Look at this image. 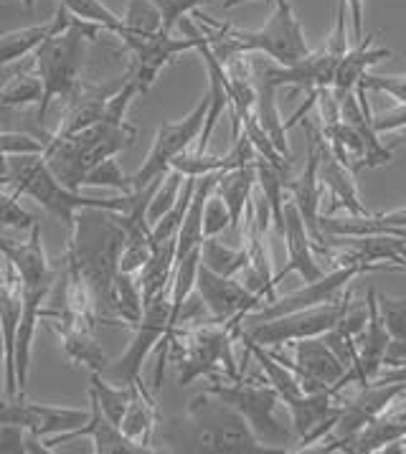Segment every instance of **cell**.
Returning <instances> with one entry per match:
<instances>
[{
    "label": "cell",
    "mask_w": 406,
    "mask_h": 454,
    "mask_svg": "<svg viewBox=\"0 0 406 454\" xmlns=\"http://www.w3.org/2000/svg\"><path fill=\"white\" fill-rule=\"evenodd\" d=\"M152 3L163 13V31L173 34V28L178 26V20L185 19L193 11H199V5L208 3V0H152Z\"/></svg>",
    "instance_id": "40"
},
{
    "label": "cell",
    "mask_w": 406,
    "mask_h": 454,
    "mask_svg": "<svg viewBox=\"0 0 406 454\" xmlns=\"http://www.w3.org/2000/svg\"><path fill=\"white\" fill-rule=\"evenodd\" d=\"M135 97H137V90L128 69L122 87L112 94L107 112L97 125L79 129L66 137L49 135V140L43 143V160L69 191H82L84 176L94 165L114 158L120 150L135 143L137 128L128 122V107Z\"/></svg>",
    "instance_id": "1"
},
{
    "label": "cell",
    "mask_w": 406,
    "mask_h": 454,
    "mask_svg": "<svg viewBox=\"0 0 406 454\" xmlns=\"http://www.w3.org/2000/svg\"><path fill=\"white\" fill-rule=\"evenodd\" d=\"M90 394H92L97 403L102 406L105 417L114 421L120 427V421L128 411L129 399H132V386H114L112 381H107L102 373L97 371H90Z\"/></svg>",
    "instance_id": "31"
},
{
    "label": "cell",
    "mask_w": 406,
    "mask_h": 454,
    "mask_svg": "<svg viewBox=\"0 0 406 454\" xmlns=\"http://www.w3.org/2000/svg\"><path fill=\"white\" fill-rule=\"evenodd\" d=\"M122 23H125V31H129V34L152 36V34L163 31V13L152 0H128Z\"/></svg>",
    "instance_id": "34"
},
{
    "label": "cell",
    "mask_w": 406,
    "mask_h": 454,
    "mask_svg": "<svg viewBox=\"0 0 406 454\" xmlns=\"http://www.w3.org/2000/svg\"><path fill=\"white\" fill-rule=\"evenodd\" d=\"M173 270H176V239L152 244V254H150L148 264L137 274L140 292H143V302H150L160 292L170 290Z\"/></svg>",
    "instance_id": "28"
},
{
    "label": "cell",
    "mask_w": 406,
    "mask_h": 454,
    "mask_svg": "<svg viewBox=\"0 0 406 454\" xmlns=\"http://www.w3.org/2000/svg\"><path fill=\"white\" fill-rule=\"evenodd\" d=\"M0 454H28V429L23 424H0Z\"/></svg>",
    "instance_id": "41"
},
{
    "label": "cell",
    "mask_w": 406,
    "mask_h": 454,
    "mask_svg": "<svg viewBox=\"0 0 406 454\" xmlns=\"http://www.w3.org/2000/svg\"><path fill=\"white\" fill-rule=\"evenodd\" d=\"M206 114H208V94H203L201 102L193 107L191 114H185L183 120L178 122H160L158 128V135H155V143H152V150L148 153L145 163L137 168L132 178V191H140L145 188L155 178L166 176L170 170V163L176 155H181L183 150L193 145L201 135L203 122H206Z\"/></svg>",
    "instance_id": "14"
},
{
    "label": "cell",
    "mask_w": 406,
    "mask_h": 454,
    "mask_svg": "<svg viewBox=\"0 0 406 454\" xmlns=\"http://www.w3.org/2000/svg\"><path fill=\"white\" fill-rule=\"evenodd\" d=\"M193 19L219 61L231 54H264L275 59L277 64L290 67L313 51L308 46V38L302 34V23L297 19L290 0H277L272 16L257 31L219 23V20L203 16L201 11H193Z\"/></svg>",
    "instance_id": "5"
},
{
    "label": "cell",
    "mask_w": 406,
    "mask_h": 454,
    "mask_svg": "<svg viewBox=\"0 0 406 454\" xmlns=\"http://www.w3.org/2000/svg\"><path fill=\"white\" fill-rule=\"evenodd\" d=\"M384 452H388V454H406V436H404V439H399V442H394V444H388Z\"/></svg>",
    "instance_id": "50"
},
{
    "label": "cell",
    "mask_w": 406,
    "mask_h": 454,
    "mask_svg": "<svg viewBox=\"0 0 406 454\" xmlns=\"http://www.w3.org/2000/svg\"><path fill=\"white\" fill-rule=\"evenodd\" d=\"M384 365H388V368L406 365V340H391L388 343L386 356H384Z\"/></svg>",
    "instance_id": "46"
},
{
    "label": "cell",
    "mask_w": 406,
    "mask_h": 454,
    "mask_svg": "<svg viewBox=\"0 0 406 454\" xmlns=\"http://www.w3.org/2000/svg\"><path fill=\"white\" fill-rule=\"evenodd\" d=\"M340 312H343V297L335 302L317 305V308L295 309V312L279 315L264 323H241L239 340L262 348H279L285 343L302 340V338L325 335L331 327H335Z\"/></svg>",
    "instance_id": "12"
},
{
    "label": "cell",
    "mask_w": 406,
    "mask_h": 454,
    "mask_svg": "<svg viewBox=\"0 0 406 454\" xmlns=\"http://www.w3.org/2000/svg\"><path fill=\"white\" fill-rule=\"evenodd\" d=\"M5 259L19 272L20 294H23V312H20L19 333H16V386H19V396H26L36 327L41 320H46V312H49L46 300L54 292L59 272L49 264L38 223L31 229L28 241H19L11 256H5Z\"/></svg>",
    "instance_id": "6"
},
{
    "label": "cell",
    "mask_w": 406,
    "mask_h": 454,
    "mask_svg": "<svg viewBox=\"0 0 406 454\" xmlns=\"http://www.w3.org/2000/svg\"><path fill=\"white\" fill-rule=\"evenodd\" d=\"M399 140H402V143H406V128L402 129V137H399Z\"/></svg>",
    "instance_id": "54"
},
{
    "label": "cell",
    "mask_w": 406,
    "mask_h": 454,
    "mask_svg": "<svg viewBox=\"0 0 406 454\" xmlns=\"http://www.w3.org/2000/svg\"><path fill=\"white\" fill-rule=\"evenodd\" d=\"M305 129H308V135H313L315 145H317V155H320V163H317V181H320V185L328 191V199L332 200L325 211L332 214L335 208H346L348 214H355V216H366V214H371V208H366L361 196H358V188H355V181H353V173L332 155L331 145H328V140L323 137L320 128L305 122Z\"/></svg>",
    "instance_id": "17"
},
{
    "label": "cell",
    "mask_w": 406,
    "mask_h": 454,
    "mask_svg": "<svg viewBox=\"0 0 406 454\" xmlns=\"http://www.w3.org/2000/svg\"><path fill=\"white\" fill-rule=\"evenodd\" d=\"M23 5H26V11H34V5H36V0H23Z\"/></svg>",
    "instance_id": "53"
},
{
    "label": "cell",
    "mask_w": 406,
    "mask_h": 454,
    "mask_svg": "<svg viewBox=\"0 0 406 454\" xmlns=\"http://www.w3.org/2000/svg\"><path fill=\"white\" fill-rule=\"evenodd\" d=\"M241 3H249V0H223L222 5L229 11V8H237V5H241ZM259 3H267V5H272L275 0H259Z\"/></svg>",
    "instance_id": "51"
},
{
    "label": "cell",
    "mask_w": 406,
    "mask_h": 454,
    "mask_svg": "<svg viewBox=\"0 0 406 454\" xmlns=\"http://www.w3.org/2000/svg\"><path fill=\"white\" fill-rule=\"evenodd\" d=\"M74 19L84 20V23H94L99 26L102 31H107L112 36H120L125 31V23L122 19L107 8L105 0H59Z\"/></svg>",
    "instance_id": "33"
},
{
    "label": "cell",
    "mask_w": 406,
    "mask_h": 454,
    "mask_svg": "<svg viewBox=\"0 0 406 454\" xmlns=\"http://www.w3.org/2000/svg\"><path fill=\"white\" fill-rule=\"evenodd\" d=\"M241 323H201V325L176 327L158 343L160 361L155 371V388H160L166 361L178 365V383L191 386L196 379L211 381H237L241 368L234 358V340L239 338Z\"/></svg>",
    "instance_id": "4"
},
{
    "label": "cell",
    "mask_w": 406,
    "mask_h": 454,
    "mask_svg": "<svg viewBox=\"0 0 406 454\" xmlns=\"http://www.w3.org/2000/svg\"><path fill=\"white\" fill-rule=\"evenodd\" d=\"M229 226H231V214H229V206H226L222 196L214 191V193L206 199V206H203V239L222 237Z\"/></svg>",
    "instance_id": "39"
},
{
    "label": "cell",
    "mask_w": 406,
    "mask_h": 454,
    "mask_svg": "<svg viewBox=\"0 0 406 454\" xmlns=\"http://www.w3.org/2000/svg\"><path fill=\"white\" fill-rule=\"evenodd\" d=\"M166 444L168 452L259 454L267 452L237 409L203 391L188 401L181 417L158 421L152 444Z\"/></svg>",
    "instance_id": "2"
},
{
    "label": "cell",
    "mask_w": 406,
    "mask_h": 454,
    "mask_svg": "<svg viewBox=\"0 0 406 454\" xmlns=\"http://www.w3.org/2000/svg\"><path fill=\"white\" fill-rule=\"evenodd\" d=\"M82 188H110L117 193H132V178L122 173V168L114 158H107V160L94 165L84 176Z\"/></svg>",
    "instance_id": "36"
},
{
    "label": "cell",
    "mask_w": 406,
    "mask_h": 454,
    "mask_svg": "<svg viewBox=\"0 0 406 454\" xmlns=\"http://www.w3.org/2000/svg\"><path fill=\"white\" fill-rule=\"evenodd\" d=\"M396 272L406 274V239H404V247H402V264L396 267Z\"/></svg>",
    "instance_id": "52"
},
{
    "label": "cell",
    "mask_w": 406,
    "mask_h": 454,
    "mask_svg": "<svg viewBox=\"0 0 406 454\" xmlns=\"http://www.w3.org/2000/svg\"><path fill=\"white\" fill-rule=\"evenodd\" d=\"M38 221L19 203V196L11 188L0 185V226L16 229V231H31Z\"/></svg>",
    "instance_id": "37"
},
{
    "label": "cell",
    "mask_w": 406,
    "mask_h": 454,
    "mask_svg": "<svg viewBox=\"0 0 406 454\" xmlns=\"http://www.w3.org/2000/svg\"><path fill=\"white\" fill-rule=\"evenodd\" d=\"M90 396V419L74 429V432H66V434L56 436H43V444H46V452H54L59 444H69L74 439H84L90 436L94 442V452L97 454H145V450L135 442H129L128 436L120 432V427L105 417L102 406L97 403L92 394Z\"/></svg>",
    "instance_id": "19"
},
{
    "label": "cell",
    "mask_w": 406,
    "mask_h": 454,
    "mask_svg": "<svg viewBox=\"0 0 406 454\" xmlns=\"http://www.w3.org/2000/svg\"><path fill=\"white\" fill-rule=\"evenodd\" d=\"M125 247V229L114 211L82 208L69 229L64 264L92 292L99 323L117 325L112 317L110 297L114 277L120 272V256Z\"/></svg>",
    "instance_id": "3"
},
{
    "label": "cell",
    "mask_w": 406,
    "mask_h": 454,
    "mask_svg": "<svg viewBox=\"0 0 406 454\" xmlns=\"http://www.w3.org/2000/svg\"><path fill=\"white\" fill-rule=\"evenodd\" d=\"M249 262L246 247H229L219 241V237H206L201 241V264L208 267L211 272L222 274V277H237Z\"/></svg>",
    "instance_id": "30"
},
{
    "label": "cell",
    "mask_w": 406,
    "mask_h": 454,
    "mask_svg": "<svg viewBox=\"0 0 406 454\" xmlns=\"http://www.w3.org/2000/svg\"><path fill=\"white\" fill-rule=\"evenodd\" d=\"M5 381V338H3V325H0V388Z\"/></svg>",
    "instance_id": "49"
},
{
    "label": "cell",
    "mask_w": 406,
    "mask_h": 454,
    "mask_svg": "<svg viewBox=\"0 0 406 454\" xmlns=\"http://www.w3.org/2000/svg\"><path fill=\"white\" fill-rule=\"evenodd\" d=\"M170 290L160 292L158 297H152L145 302V312L140 317V323L132 327L135 335L129 340L128 350L117 358V361H107L102 376L112 381L114 386H135L143 381V365L148 361V356L158 348V343L166 338L170 330Z\"/></svg>",
    "instance_id": "11"
},
{
    "label": "cell",
    "mask_w": 406,
    "mask_h": 454,
    "mask_svg": "<svg viewBox=\"0 0 406 454\" xmlns=\"http://www.w3.org/2000/svg\"><path fill=\"white\" fill-rule=\"evenodd\" d=\"M348 5V28H351V41L363 38V0H346Z\"/></svg>",
    "instance_id": "45"
},
{
    "label": "cell",
    "mask_w": 406,
    "mask_h": 454,
    "mask_svg": "<svg viewBox=\"0 0 406 454\" xmlns=\"http://www.w3.org/2000/svg\"><path fill=\"white\" fill-rule=\"evenodd\" d=\"M72 20H74V16L64 5H59V11H56L51 20L3 34L0 36V69L8 67V64H13V61H20L23 56L36 54L38 46L43 41H49L56 34L66 31L72 26Z\"/></svg>",
    "instance_id": "20"
},
{
    "label": "cell",
    "mask_w": 406,
    "mask_h": 454,
    "mask_svg": "<svg viewBox=\"0 0 406 454\" xmlns=\"http://www.w3.org/2000/svg\"><path fill=\"white\" fill-rule=\"evenodd\" d=\"M257 188V160L254 163L239 165V168H231V170H222L219 178H216V193L222 196L223 203L229 206V214H231V229L241 237V226H244V211H246V203L252 199Z\"/></svg>",
    "instance_id": "26"
},
{
    "label": "cell",
    "mask_w": 406,
    "mask_h": 454,
    "mask_svg": "<svg viewBox=\"0 0 406 454\" xmlns=\"http://www.w3.org/2000/svg\"><path fill=\"white\" fill-rule=\"evenodd\" d=\"M406 436V391L388 403L379 417L371 421L361 434L346 447L348 454L384 452L388 444Z\"/></svg>",
    "instance_id": "21"
},
{
    "label": "cell",
    "mask_w": 406,
    "mask_h": 454,
    "mask_svg": "<svg viewBox=\"0 0 406 454\" xmlns=\"http://www.w3.org/2000/svg\"><path fill=\"white\" fill-rule=\"evenodd\" d=\"M41 97H43V84H41V76L34 67V69H26V72L11 76V82L0 87V109L38 105Z\"/></svg>",
    "instance_id": "32"
},
{
    "label": "cell",
    "mask_w": 406,
    "mask_h": 454,
    "mask_svg": "<svg viewBox=\"0 0 406 454\" xmlns=\"http://www.w3.org/2000/svg\"><path fill=\"white\" fill-rule=\"evenodd\" d=\"M361 87H366V90L373 91H384L388 97H394V99H399V105H404L406 102V76H381V74H366L361 82H358ZM355 84V87H358Z\"/></svg>",
    "instance_id": "42"
},
{
    "label": "cell",
    "mask_w": 406,
    "mask_h": 454,
    "mask_svg": "<svg viewBox=\"0 0 406 454\" xmlns=\"http://www.w3.org/2000/svg\"><path fill=\"white\" fill-rule=\"evenodd\" d=\"M196 292L201 294L211 320L216 323H241L246 315L264 308V300L252 290H246L241 279L222 277L203 264H199V274H196Z\"/></svg>",
    "instance_id": "16"
},
{
    "label": "cell",
    "mask_w": 406,
    "mask_h": 454,
    "mask_svg": "<svg viewBox=\"0 0 406 454\" xmlns=\"http://www.w3.org/2000/svg\"><path fill=\"white\" fill-rule=\"evenodd\" d=\"M185 176H181L178 170H168L166 176L160 178V183L155 185V191H152V199L148 203V223L152 226L155 221H160V218L166 216L168 211L176 206V200H178V193H181V188H183Z\"/></svg>",
    "instance_id": "35"
},
{
    "label": "cell",
    "mask_w": 406,
    "mask_h": 454,
    "mask_svg": "<svg viewBox=\"0 0 406 454\" xmlns=\"http://www.w3.org/2000/svg\"><path fill=\"white\" fill-rule=\"evenodd\" d=\"M404 391V383L371 381L366 386H358V394L353 399L343 401V409H340L338 421L332 424L331 432L317 442V444H323L320 452H346V447L353 439Z\"/></svg>",
    "instance_id": "13"
},
{
    "label": "cell",
    "mask_w": 406,
    "mask_h": 454,
    "mask_svg": "<svg viewBox=\"0 0 406 454\" xmlns=\"http://www.w3.org/2000/svg\"><path fill=\"white\" fill-rule=\"evenodd\" d=\"M0 114H3V109H0ZM0 185L3 188L8 185V155L3 153V147H0Z\"/></svg>",
    "instance_id": "48"
},
{
    "label": "cell",
    "mask_w": 406,
    "mask_h": 454,
    "mask_svg": "<svg viewBox=\"0 0 406 454\" xmlns=\"http://www.w3.org/2000/svg\"><path fill=\"white\" fill-rule=\"evenodd\" d=\"M282 218H285V231H282V241L287 247V264L282 272L275 274V287L285 277L290 274H300L302 282H315L320 279L325 270L320 267L317 262V254L313 249V239H310V231L305 226V221L297 211L295 200L285 199V208H282Z\"/></svg>",
    "instance_id": "18"
},
{
    "label": "cell",
    "mask_w": 406,
    "mask_h": 454,
    "mask_svg": "<svg viewBox=\"0 0 406 454\" xmlns=\"http://www.w3.org/2000/svg\"><path fill=\"white\" fill-rule=\"evenodd\" d=\"M379 300V315L384 320V327L391 335V340H406V300L404 297H388L376 294Z\"/></svg>",
    "instance_id": "38"
},
{
    "label": "cell",
    "mask_w": 406,
    "mask_h": 454,
    "mask_svg": "<svg viewBox=\"0 0 406 454\" xmlns=\"http://www.w3.org/2000/svg\"><path fill=\"white\" fill-rule=\"evenodd\" d=\"M277 361L285 365H290L295 371V376L300 379V386L305 394H315V391H323V388H332L338 381L343 379L346 373V365L338 361V356L332 353V348L325 343L323 335H315V338H302L295 340L293 346V356H285L275 348H267Z\"/></svg>",
    "instance_id": "15"
},
{
    "label": "cell",
    "mask_w": 406,
    "mask_h": 454,
    "mask_svg": "<svg viewBox=\"0 0 406 454\" xmlns=\"http://www.w3.org/2000/svg\"><path fill=\"white\" fill-rule=\"evenodd\" d=\"M203 391L219 396L231 409H237L267 452H295L297 450L295 427L293 421H285L279 414L285 403L269 381L249 383L244 379L211 381L206 383Z\"/></svg>",
    "instance_id": "9"
},
{
    "label": "cell",
    "mask_w": 406,
    "mask_h": 454,
    "mask_svg": "<svg viewBox=\"0 0 406 454\" xmlns=\"http://www.w3.org/2000/svg\"><path fill=\"white\" fill-rule=\"evenodd\" d=\"M178 26L183 28L185 38H176L173 34H152V36H140V34H120V41L125 43L129 54H132V67H129V76L135 82L137 97L148 94L155 84V79L166 69L168 64L176 56L185 54L199 49V26L193 20H178Z\"/></svg>",
    "instance_id": "10"
},
{
    "label": "cell",
    "mask_w": 406,
    "mask_h": 454,
    "mask_svg": "<svg viewBox=\"0 0 406 454\" xmlns=\"http://www.w3.org/2000/svg\"><path fill=\"white\" fill-rule=\"evenodd\" d=\"M160 421L158 414V403L152 401V394L143 381L132 386V399H129L128 411L120 421V432L128 436L129 442L140 444L145 452H158L152 447V436H155V427Z\"/></svg>",
    "instance_id": "24"
},
{
    "label": "cell",
    "mask_w": 406,
    "mask_h": 454,
    "mask_svg": "<svg viewBox=\"0 0 406 454\" xmlns=\"http://www.w3.org/2000/svg\"><path fill=\"white\" fill-rule=\"evenodd\" d=\"M16 196L36 200L46 214L56 216L66 229H72L82 208H107L125 214L132 193H120L114 199H87L79 191H69L51 173L43 155H8V185Z\"/></svg>",
    "instance_id": "7"
},
{
    "label": "cell",
    "mask_w": 406,
    "mask_h": 454,
    "mask_svg": "<svg viewBox=\"0 0 406 454\" xmlns=\"http://www.w3.org/2000/svg\"><path fill=\"white\" fill-rule=\"evenodd\" d=\"M61 338L64 356L74 365H87L90 371L102 373L107 365V353L102 343L94 335V327L90 323H51Z\"/></svg>",
    "instance_id": "25"
},
{
    "label": "cell",
    "mask_w": 406,
    "mask_h": 454,
    "mask_svg": "<svg viewBox=\"0 0 406 454\" xmlns=\"http://www.w3.org/2000/svg\"><path fill=\"white\" fill-rule=\"evenodd\" d=\"M216 178L219 173H208L196 181V191H193V199L188 203V211H185L183 223L178 229V237H176V262H181L185 254H191L193 249H199L203 241V206L206 199L214 193L216 188Z\"/></svg>",
    "instance_id": "27"
},
{
    "label": "cell",
    "mask_w": 406,
    "mask_h": 454,
    "mask_svg": "<svg viewBox=\"0 0 406 454\" xmlns=\"http://www.w3.org/2000/svg\"><path fill=\"white\" fill-rule=\"evenodd\" d=\"M406 128V102L399 105L391 112H384V114H373V129L381 135V132H394V129H404Z\"/></svg>",
    "instance_id": "44"
},
{
    "label": "cell",
    "mask_w": 406,
    "mask_h": 454,
    "mask_svg": "<svg viewBox=\"0 0 406 454\" xmlns=\"http://www.w3.org/2000/svg\"><path fill=\"white\" fill-rule=\"evenodd\" d=\"M373 38L376 36H363L355 46H351L346 54L340 56V61H338V67H335V74H332L331 84V90L338 102H343V97L355 90V84L369 74V69L373 64H379V61H384V59L391 56V49H386V46H376Z\"/></svg>",
    "instance_id": "22"
},
{
    "label": "cell",
    "mask_w": 406,
    "mask_h": 454,
    "mask_svg": "<svg viewBox=\"0 0 406 454\" xmlns=\"http://www.w3.org/2000/svg\"><path fill=\"white\" fill-rule=\"evenodd\" d=\"M373 381L381 383H404L406 386V365H399V368H391L386 373H379Z\"/></svg>",
    "instance_id": "47"
},
{
    "label": "cell",
    "mask_w": 406,
    "mask_h": 454,
    "mask_svg": "<svg viewBox=\"0 0 406 454\" xmlns=\"http://www.w3.org/2000/svg\"><path fill=\"white\" fill-rule=\"evenodd\" d=\"M310 137V150H308V163L305 170L300 173V178L295 181L285 183V188L290 191V199L295 200L297 211L305 221L310 239H320V203H323V185L317 181V163H320V155H317V145H315L313 135Z\"/></svg>",
    "instance_id": "23"
},
{
    "label": "cell",
    "mask_w": 406,
    "mask_h": 454,
    "mask_svg": "<svg viewBox=\"0 0 406 454\" xmlns=\"http://www.w3.org/2000/svg\"><path fill=\"white\" fill-rule=\"evenodd\" d=\"M0 147L5 155H43V143L26 132H0Z\"/></svg>",
    "instance_id": "43"
},
{
    "label": "cell",
    "mask_w": 406,
    "mask_h": 454,
    "mask_svg": "<svg viewBox=\"0 0 406 454\" xmlns=\"http://www.w3.org/2000/svg\"><path fill=\"white\" fill-rule=\"evenodd\" d=\"M110 308L114 323L122 320V325L128 327H135L140 323V317L145 312V302H143V292H140L137 274L117 272L114 285H112Z\"/></svg>",
    "instance_id": "29"
},
{
    "label": "cell",
    "mask_w": 406,
    "mask_h": 454,
    "mask_svg": "<svg viewBox=\"0 0 406 454\" xmlns=\"http://www.w3.org/2000/svg\"><path fill=\"white\" fill-rule=\"evenodd\" d=\"M99 26L84 23L74 19L72 26L61 34H56L49 41H43L34 54L43 97L38 102V125L46 122V112L54 99H69L82 87V69H84V56H87V41L99 36Z\"/></svg>",
    "instance_id": "8"
}]
</instances>
